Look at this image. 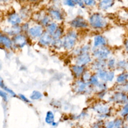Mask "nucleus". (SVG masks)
I'll return each instance as SVG.
<instances>
[{
	"label": "nucleus",
	"mask_w": 128,
	"mask_h": 128,
	"mask_svg": "<svg viewBox=\"0 0 128 128\" xmlns=\"http://www.w3.org/2000/svg\"><path fill=\"white\" fill-rule=\"evenodd\" d=\"M127 60H124V59H122V60H119L116 62V65H115V71H118L119 72H126L127 70Z\"/></svg>",
	"instance_id": "obj_21"
},
{
	"label": "nucleus",
	"mask_w": 128,
	"mask_h": 128,
	"mask_svg": "<svg viewBox=\"0 0 128 128\" xmlns=\"http://www.w3.org/2000/svg\"><path fill=\"white\" fill-rule=\"evenodd\" d=\"M107 73H108L107 69L101 70V71H99V72H96L99 80L101 82H107Z\"/></svg>",
	"instance_id": "obj_30"
},
{
	"label": "nucleus",
	"mask_w": 128,
	"mask_h": 128,
	"mask_svg": "<svg viewBox=\"0 0 128 128\" xmlns=\"http://www.w3.org/2000/svg\"><path fill=\"white\" fill-rule=\"evenodd\" d=\"M13 42L14 49H22L24 48L29 42V38L25 33H20L11 38Z\"/></svg>",
	"instance_id": "obj_7"
},
{
	"label": "nucleus",
	"mask_w": 128,
	"mask_h": 128,
	"mask_svg": "<svg viewBox=\"0 0 128 128\" xmlns=\"http://www.w3.org/2000/svg\"><path fill=\"white\" fill-rule=\"evenodd\" d=\"M69 24L72 29H74L76 31L87 29L90 28L88 21L81 16H77L76 18L70 21Z\"/></svg>",
	"instance_id": "obj_8"
},
{
	"label": "nucleus",
	"mask_w": 128,
	"mask_h": 128,
	"mask_svg": "<svg viewBox=\"0 0 128 128\" xmlns=\"http://www.w3.org/2000/svg\"><path fill=\"white\" fill-rule=\"evenodd\" d=\"M7 22L9 26H19L23 23V20L18 13L12 11L7 16Z\"/></svg>",
	"instance_id": "obj_12"
},
{
	"label": "nucleus",
	"mask_w": 128,
	"mask_h": 128,
	"mask_svg": "<svg viewBox=\"0 0 128 128\" xmlns=\"http://www.w3.org/2000/svg\"><path fill=\"white\" fill-rule=\"evenodd\" d=\"M96 1H97V2H99V1H100V0H96Z\"/></svg>",
	"instance_id": "obj_50"
},
{
	"label": "nucleus",
	"mask_w": 128,
	"mask_h": 128,
	"mask_svg": "<svg viewBox=\"0 0 128 128\" xmlns=\"http://www.w3.org/2000/svg\"><path fill=\"white\" fill-rule=\"evenodd\" d=\"M65 34V31H64V28L62 26V25H60L58 27V28L55 30V32L53 33V34L52 35V37L54 40H59V38H62L63 36H64Z\"/></svg>",
	"instance_id": "obj_23"
},
{
	"label": "nucleus",
	"mask_w": 128,
	"mask_h": 128,
	"mask_svg": "<svg viewBox=\"0 0 128 128\" xmlns=\"http://www.w3.org/2000/svg\"><path fill=\"white\" fill-rule=\"evenodd\" d=\"M115 91L123 92V93L127 94V90H128L127 83H125V84H117L115 86Z\"/></svg>",
	"instance_id": "obj_36"
},
{
	"label": "nucleus",
	"mask_w": 128,
	"mask_h": 128,
	"mask_svg": "<svg viewBox=\"0 0 128 128\" xmlns=\"http://www.w3.org/2000/svg\"><path fill=\"white\" fill-rule=\"evenodd\" d=\"M116 59L113 57H110L106 60V69L108 70H114L116 65Z\"/></svg>",
	"instance_id": "obj_25"
},
{
	"label": "nucleus",
	"mask_w": 128,
	"mask_h": 128,
	"mask_svg": "<svg viewBox=\"0 0 128 128\" xmlns=\"http://www.w3.org/2000/svg\"><path fill=\"white\" fill-rule=\"evenodd\" d=\"M83 2H84L86 8H93L97 6V2L96 0H83Z\"/></svg>",
	"instance_id": "obj_37"
},
{
	"label": "nucleus",
	"mask_w": 128,
	"mask_h": 128,
	"mask_svg": "<svg viewBox=\"0 0 128 128\" xmlns=\"http://www.w3.org/2000/svg\"><path fill=\"white\" fill-rule=\"evenodd\" d=\"M59 26V23H57V22H55V21H52L48 26H46L45 28H44V31L52 36L53 33L55 32V30L58 28Z\"/></svg>",
	"instance_id": "obj_24"
},
{
	"label": "nucleus",
	"mask_w": 128,
	"mask_h": 128,
	"mask_svg": "<svg viewBox=\"0 0 128 128\" xmlns=\"http://www.w3.org/2000/svg\"><path fill=\"white\" fill-rule=\"evenodd\" d=\"M92 74H93V72H92L90 69H88V68H87V69H86L84 72H83V74L81 75V76L80 79H81L82 81H84V82H88L89 80H90V77H91Z\"/></svg>",
	"instance_id": "obj_34"
},
{
	"label": "nucleus",
	"mask_w": 128,
	"mask_h": 128,
	"mask_svg": "<svg viewBox=\"0 0 128 128\" xmlns=\"http://www.w3.org/2000/svg\"><path fill=\"white\" fill-rule=\"evenodd\" d=\"M108 46V40H107V38H105V36L101 34H97L93 37V45L91 46L92 50L97 49L99 47H102V46Z\"/></svg>",
	"instance_id": "obj_15"
},
{
	"label": "nucleus",
	"mask_w": 128,
	"mask_h": 128,
	"mask_svg": "<svg viewBox=\"0 0 128 128\" xmlns=\"http://www.w3.org/2000/svg\"><path fill=\"white\" fill-rule=\"evenodd\" d=\"M91 56L94 60H106L108 58L112 57V49L108 46L93 49L91 50Z\"/></svg>",
	"instance_id": "obj_5"
},
{
	"label": "nucleus",
	"mask_w": 128,
	"mask_h": 128,
	"mask_svg": "<svg viewBox=\"0 0 128 128\" xmlns=\"http://www.w3.org/2000/svg\"><path fill=\"white\" fill-rule=\"evenodd\" d=\"M18 97L21 100V101H23L25 103H31V101L29 99V98H27L25 95H23V94H19Z\"/></svg>",
	"instance_id": "obj_44"
},
{
	"label": "nucleus",
	"mask_w": 128,
	"mask_h": 128,
	"mask_svg": "<svg viewBox=\"0 0 128 128\" xmlns=\"http://www.w3.org/2000/svg\"><path fill=\"white\" fill-rule=\"evenodd\" d=\"M52 21V19L50 18V16L48 15V14L46 12V14L42 16V18L40 20V21H39L38 24H40L41 26H43L44 28H45L46 26H48L50 23H51Z\"/></svg>",
	"instance_id": "obj_28"
},
{
	"label": "nucleus",
	"mask_w": 128,
	"mask_h": 128,
	"mask_svg": "<svg viewBox=\"0 0 128 128\" xmlns=\"http://www.w3.org/2000/svg\"><path fill=\"white\" fill-rule=\"evenodd\" d=\"M4 33H6L7 36H9L10 37L12 38L13 36L20 34L21 32V26H8L6 27L3 30H2Z\"/></svg>",
	"instance_id": "obj_18"
},
{
	"label": "nucleus",
	"mask_w": 128,
	"mask_h": 128,
	"mask_svg": "<svg viewBox=\"0 0 128 128\" xmlns=\"http://www.w3.org/2000/svg\"><path fill=\"white\" fill-rule=\"evenodd\" d=\"M100 82L99 79H98V77L97 76L96 73H93L91 77H90V80H89L88 83L90 84V86H91L92 87H94V86H96L97 85V83Z\"/></svg>",
	"instance_id": "obj_33"
},
{
	"label": "nucleus",
	"mask_w": 128,
	"mask_h": 128,
	"mask_svg": "<svg viewBox=\"0 0 128 128\" xmlns=\"http://www.w3.org/2000/svg\"><path fill=\"white\" fill-rule=\"evenodd\" d=\"M108 90L107 82H101V81H100L97 83V85L93 87V91L96 92V93L99 92V91H104V90Z\"/></svg>",
	"instance_id": "obj_26"
},
{
	"label": "nucleus",
	"mask_w": 128,
	"mask_h": 128,
	"mask_svg": "<svg viewBox=\"0 0 128 128\" xmlns=\"http://www.w3.org/2000/svg\"><path fill=\"white\" fill-rule=\"evenodd\" d=\"M0 46L7 49V50H13V42L11 37L7 36L2 30H0Z\"/></svg>",
	"instance_id": "obj_14"
},
{
	"label": "nucleus",
	"mask_w": 128,
	"mask_h": 128,
	"mask_svg": "<svg viewBox=\"0 0 128 128\" xmlns=\"http://www.w3.org/2000/svg\"><path fill=\"white\" fill-rule=\"evenodd\" d=\"M74 2H75L76 6L77 5L78 6H80L82 9H85L86 8L85 5H84V2H83V0H74Z\"/></svg>",
	"instance_id": "obj_46"
},
{
	"label": "nucleus",
	"mask_w": 128,
	"mask_h": 128,
	"mask_svg": "<svg viewBox=\"0 0 128 128\" xmlns=\"http://www.w3.org/2000/svg\"><path fill=\"white\" fill-rule=\"evenodd\" d=\"M92 50V46L90 44H85L80 47L74 48L73 50V54L74 55V57L77 55H79L81 54H86V53H91Z\"/></svg>",
	"instance_id": "obj_20"
},
{
	"label": "nucleus",
	"mask_w": 128,
	"mask_h": 128,
	"mask_svg": "<svg viewBox=\"0 0 128 128\" xmlns=\"http://www.w3.org/2000/svg\"><path fill=\"white\" fill-rule=\"evenodd\" d=\"M0 88H1L2 90H3L4 91L7 92L8 94H10V95L13 96V97H17V94L12 90H11V89H10L8 86H6V84L4 83V82H3V80L1 77H0Z\"/></svg>",
	"instance_id": "obj_27"
},
{
	"label": "nucleus",
	"mask_w": 128,
	"mask_h": 128,
	"mask_svg": "<svg viewBox=\"0 0 128 128\" xmlns=\"http://www.w3.org/2000/svg\"><path fill=\"white\" fill-rule=\"evenodd\" d=\"M115 71H114V70H108V73H107V83L113 82V80H115Z\"/></svg>",
	"instance_id": "obj_38"
},
{
	"label": "nucleus",
	"mask_w": 128,
	"mask_h": 128,
	"mask_svg": "<svg viewBox=\"0 0 128 128\" xmlns=\"http://www.w3.org/2000/svg\"><path fill=\"white\" fill-rule=\"evenodd\" d=\"M20 26H21V32L25 33V34H27V32L29 31V27H30V23L29 22H23Z\"/></svg>",
	"instance_id": "obj_41"
},
{
	"label": "nucleus",
	"mask_w": 128,
	"mask_h": 128,
	"mask_svg": "<svg viewBox=\"0 0 128 128\" xmlns=\"http://www.w3.org/2000/svg\"><path fill=\"white\" fill-rule=\"evenodd\" d=\"M46 12L52 21L59 23V22H62L64 20L65 16H64L63 12L62 11V10H60L59 8H58L56 6L49 7Z\"/></svg>",
	"instance_id": "obj_9"
},
{
	"label": "nucleus",
	"mask_w": 128,
	"mask_h": 128,
	"mask_svg": "<svg viewBox=\"0 0 128 128\" xmlns=\"http://www.w3.org/2000/svg\"><path fill=\"white\" fill-rule=\"evenodd\" d=\"M19 15L21 16V18H22V20H25L27 18H29V10H27L25 8L24 9H22L21 11H20V13H19Z\"/></svg>",
	"instance_id": "obj_39"
},
{
	"label": "nucleus",
	"mask_w": 128,
	"mask_h": 128,
	"mask_svg": "<svg viewBox=\"0 0 128 128\" xmlns=\"http://www.w3.org/2000/svg\"><path fill=\"white\" fill-rule=\"evenodd\" d=\"M115 0H100L97 2V7L101 10H108L115 4Z\"/></svg>",
	"instance_id": "obj_19"
},
{
	"label": "nucleus",
	"mask_w": 128,
	"mask_h": 128,
	"mask_svg": "<svg viewBox=\"0 0 128 128\" xmlns=\"http://www.w3.org/2000/svg\"><path fill=\"white\" fill-rule=\"evenodd\" d=\"M62 2L65 6H67L69 7H75L76 6L74 0H62Z\"/></svg>",
	"instance_id": "obj_42"
},
{
	"label": "nucleus",
	"mask_w": 128,
	"mask_h": 128,
	"mask_svg": "<svg viewBox=\"0 0 128 128\" xmlns=\"http://www.w3.org/2000/svg\"><path fill=\"white\" fill-rule=\"evenodd\" d=\"M88 69H90L93 73L106 69V60H93L91 64L88 66Z\"/></svg>",
	"instance_id": "obj_13"
},
{
	"label": "nucleus",
	"mask_w": 128,
	"mask_h": 128,
	"mask_svg": "<svg viewBox=\"0 0 128 128\" xmlns=\"http://www.w3.org/2000/svg\"><path fill=\"white\" fill-rule=\"evenodd\" d=\"M72 90L77 94H86L93 91V87L90 86L88 82L82 81L81 79H76L72 83Z\"/></svg>",
	"instance_id": "obj_4"
},
{
	"label": "nucleus",
	"mask_w": 128,
	"mask_h": 128,
	"mask_svg": "<svg viewBox=\"0 0 128 128\" xmlns=\"http://www.w3.org/2000/svg\"><path fill=\"white\" fill-rule=\"evenodd\" d=\"M45 122H46V124H50V125H52L55 122V115L52 111H48L47 112L46 116H45Z\"/></svg>",
	"instance_id": "obj_32"
},
{
	"label": "nucleus",
	"mask_w": 128,
	"mask_h": 128,
	"mask_svg": "<svg viewBox=\"0 0 128 128\" xmlns=\"http://www.w3.org/2000/svg\"><path fill=\"white\" fill-rule=\"evenodd\" d=\"M104 128H114L113 120H110L108 122H105V125Z\"/></svg>",
	"instance_id": "obj_47"
},
{
	"label": "nucleus",
	"mask_w": 128,
	"mask_h": 128,
	"mask_svg": "<svg viewBox=\"0 0 128 128\" xmlns=\"http://www.w3.org/2000/svg\"><path fill=\"white\" fill-rule=\"evenodd\" d=\"M106 94H107V90L99 91V92H97V98L99 99H103L104 98V96L106 95Z\"/></svg>",
	"instance_id": "obj_45"
},
{
	"label": "nucleus",
	"mask_w": 128,
	"mask_h": 128,
	"mask_svg": "<svg viewBox=\"0 0 128 128\" xmlns=\"http://www.w3.org/2000/svg\"><path fill=\"white\" fill-rule=\"evenodd\" d=\"M42 98H43L42 93L40 92V91H38V90L32 91L30 97H29V98L31 100H33V101H38V100H40Z\"/></svg>",
	"instance_id": "obj_35"
},
{
	"label": "nucleus",
	"mask_w": 128,
	"mask_h": 128,
	"mask_svg": "<svg viewBox=\"0 0 128 128\" xmlns=\"http://www.w3.org/2000/svg\"><path fill=\"white\" fill-rule=\"evenodd\" d=\"M53 38L52 36L48 34V32L44 31V32L42 34V36L40 37V38L37 40L38 44L42 47H49L51 46Z\"/></svg>",
	"instance_id": "obj_16"
},
{
	"label": "nucleus",
	"mask_w": 128,
	"mask_h": 128,
	"mask_svg": "<svg viewBox=\"0 0 128 128\" xmlns=\"http://www.w3.org/2000/svg\"><path fill=\"white\" fill-rule=\"evenodd\" d=\"M28 1L30 2H32V3H36V2H38L40 0H28Z\"/></svg>",
	"instance_id": "obj_49"
},
{
	"label": "nucleus",
	"mask_w": 128,
	"mask_h": 128,
	"mask_svg": "<svg viewBox=\"0 0 128 128\" xmlns=\"http://www.w3.org/2000/svg\"><path fill=\"white\" fill-rule=\"evenodd\" d=\"M89 26L94 30L105 29L108 25V21L104 15L100 13H93L90 15L88 19Z\"/></svg>",
	"instance_id": "obj_1"
},
{
	"label": "nucleus",
	"mask_w": 128,
	"mask_h": 128,
	"mask_svg": "<svg viewBox=\"0 0 128 128\" xmlns=\"http://www.w3.org/2000/svg\"><path fill=\"white\" fill-rule=\"evenodd\" d=\"M93 109L98 114L100 120H105L109 118L112 116V107L108 103L104 102H97L93 104Z\"/></svg>",
	"instance_id": "obj_3"
},
{
	"label": "nucleus",
	"mask_w": 128,
	"mask_h": 128,
	"mask_svg": "<svg viewBox=\"0 0 128 128\" xmlns=\"http://www.w3.org/2000/svg\"><path fill=\"white\" fill-rule=\"evenodd\" d=\"M87 69V67L85 66H81V65H77V64H72L70 65V71L71 73L74 77V79H80L81 75L83 74L86 70Z\"/></svg>",
	"instance_id": "obj_17"
},
{
	"label": "nucleus",
	"mask_w": 128,
	"mask_h": 128,
	"mask_svg": "<svg viewBox=\"0 0 128 128\" xmlns=\"http://www.w3.org/2000/svg\"><path fill=\"white\" fill-rule=\"evenodd\" d=\"M127 80H128L127 72H119L115 79L116 84H125V83H127Z\"/></svg>",
	"instance_id": "obj_22"
},
{
	"label": "nucleus",
	"mask_w": 128,
	"mask_h": 128,
	"mask_svg": "<svg viewBox=\"0 0 128 128\" xmlns=\"http://www.w3.org/2000/svg\"><path fill=\"white\" fill-rule=\"evenodd\" d=\"M0 97H1L3 99V101L5 102H7V100H8V94L4 91L3 90H0Z\"/></svg>",
	"instance_id": "obj_43"
},
{
	"label": "nucleus",
	"mask_w": 128,
	"mask_h": 128,
	"mask_svg": "<svg viewBox=\"0 0 128 128\" xmlns=\"http://www.w3.org/2000/svg\"><path fill=\"white\" fill-rule=\"evenodd\" d=\"M44 32V28L35 22L33 25H30L29 29L26 35L28 36L30 40H38Z\"/></svg>",
	"instance_id": "obj_6"
},
{
	"label": "nucleus",
	"mask_w": 128,
	"mask_h": 128,
	"mask_svg": "<svg viewBox=\"0 0 128 128\" xmlns=\"http://www.w3.org/2000/svg\"><path fill=\"white\" fill-rule=\"evenodd\" d=\"M51 47H52L55 50H60L63 49V41L62 38H59V40H52Z\"/></svg>",
	"instance_id": "obj_31"
},
{
	"label": "nucleus",
	"mask_w": 128,
	"mask_h": 128,
	"mask_svg": "<svg viewBox=\"0 0 128 128\" xmlns=\"http://www.w3.org/2000/svg\"><path fill=\"white\" fill-rule=\"evenodd\" d=\"M109 102L113 104L123 106L127 104V94L119 91H115L109 98Z\"/></svg>",
	"instance_id": "obj_10"
},
{
	"label": "nucleus",
	"mask_w": 128,
	"mask_h": 128,
	"mask_svg": "<svg viewBox=\"0 0 128 128\" xmlns=\"http://www.w3.org/2000/svg\"><path fill=\"white\" fill-rule=\"evenodd\" d=\"M79 35L77 31L70 28L66 32L62 38L63 46L65 50L71 51L75 48L77 42L78 40Z\"/></svg>",
	"instance_id": "obj_2"
},
{
	"label": "nucleus",
	"mask_w": 128,
	"mask_h": 128,
	"mask_svg": "<svg viewBox=\"0 0 128 128\" xmlns=\"http://www.w3.org/2000/svg\"><path fill=\"white\" fill-rule=\"evenodd\" d=\"M127 116H128V104H125L121 107L119 110V117L123 119L126 121L127 119Z\"/></svg>",
	"instance_id": "obj_29"
},
{
	"label": "nucleus",
	"mask_w": 128,
	"mask_h": 128,
	"mask_svg": "<svg viewBox=\"0 0 128 128\" xmlns=\"http://www.w3.org/2000/svg\"><path fill=\"white\" fill-rule=\"evenodd\" d=\"M123 45L125 46L126 52H127V50H128V42H127V40H125V42H123Z\"/></svg>",
	"instance_id": "obj_48"
},
{
	"label": "nucleus",
	"mask_w": 128,
	"mask_h": 128,
	"mask_svg": "<svg viewBox=\"0 0 128 128\" xmlns=\"http://www.w3.org/2000/svg\"><path fill=\"white\" fill-rule=\"evenodd\" d=\"M105 125V121L104 120H98L91 126V128H104Z\"/></svg>",
	"instance_id": "obj_40"
},
{
	"label": "nucleus",
	"mask_w": 128,
	"mask_h": 128,
	"mask_svg": "<svg viewBox=\"0 0 128 128\" xmlns=\"http://www.w3.org/2000/svg\"><path fill=\"white\" fill-rule=\"evenodd\" d=\"M93 58L91 56L90 53H86V54H81L79 55H77L74 58V63L77 65H81L87 67L91 64L93 62Z\"/></svg>",
	"instance_id": "obj_11"
}]
</instances>
